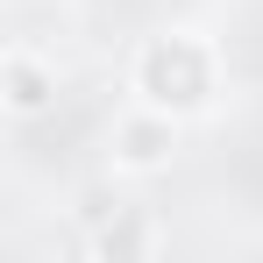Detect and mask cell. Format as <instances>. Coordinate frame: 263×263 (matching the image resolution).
I'll return each mask as SVG.
<instances>
[{
  "label": "cell",
  "mask_w": 263,
  "mask_h": 263,
  "mask_svg": "<svg viewBox=\"0 0 263 263\" xmlns=\"http://www.w3.org/2000/svg\"><path fill=\"white\" fill-rule=\"evenodd\" d=\"M7 86H14V92H7V100H14V114H36V107H43V71H36V64H29V57H14V64H7Z\"/></svg>",
  "instance_id": "obj_1"
}]
</instances>
